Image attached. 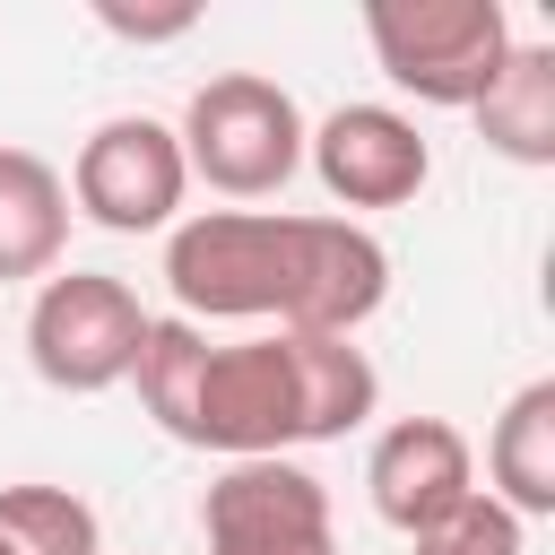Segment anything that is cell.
<instances>
[{"label": "cell", "mask_w": 555, "mask_h": 555, "mask_svg": "<svg viewBox=\"0 0 555 555\" xmlns=\"http://www.w3.org/2000/svg\"><path fill=\"white\" fill-rule=\"evenodd\" d=\"M130 382L173 442L225 460H286V442H338L382 408V373L356 338H321V330L208 338L182 312L147 321Z\"/></svg>", "instance_id": "cell-1"}, {"label": "cell", "mask_w": 555, "mask_h": 555, "mask_svg": "<svg viewBox=\"0 0 555 555\" xmlns=\"http://www.w3.org/2000/svg\"><path fill=\"white\" fill-rule=\"evenodd\" d=\"M165 286L182 321H269L356 338L390 295V251L356 217L286 208H199L165 234Z\"/></svg>", "instance_id": "cell-2"}, {"label": "cell", "mask_w": 555, "mask_h": 555, "mask_svg": "<svg viewBox=\"0 0 555 555\" xmlns=\"http://www.w3.org/2000/svg\"><path fill=\"white\" fill-rule=\"evenodd\" d=\"M173 139H182L191 182H208V191H225V199H269V191H286L295 165H304V113H295V95H286L278 78H260V69H217L208 87H191Z\"/></svg>", "instance_id": "cell-3"}, {"label": "cell", "mask_w": 555, "mask_h": 555, "mask_svg": "<svg viewBox=\"0 0 555 555\" xmlns=\"http://www.w3.org/2000/svg\"><path fill=\"white\" fill-rule=\"evenodd\" d=\"M364 43L399 95L468 113L512 52V17H503V0H373Z\"/></svg>", "instance_id": "cell-4"}, {"label": "cell", "mask_w": 555, "mask_h": 555, "mask_svg": "<svg viewBox=\"0 0 555 555\" xmlns=\"http://www.w3.org/2000/svg\"><path fill=\"white\" fill-rule=\"evenodd\" d=\"M139 338H147V312H139V295H130L113 269H69V278H43V286H35L26 364H35L52 390L95 399V390L130 382Z\"/></svg>", "instance_id": "cell-5"}, {"label": "cell", "mask_w": 555, "mask_h": 555, "mask_svg": "<svg viewBox=\"0 0 555 555\" xmlns=\"http://www.w3.org/2000/svg\"><path fill=\"white\" fill-rule=\"evenodd\" d=\"M182 191H191V165H182V139L156 113L95 121L87 147H78V165H69V199L104 234H156V225H173Z\"/></svg>", "instance_id": "cell-6"}, {"label": "cell", "mask_w": 555, "mask_h": 555, "mask_svg": "<svg viewBox=\"0 0 555 555\" xmlns=\"http://www.w3.org/2000/svg\"><path fill=\"white\" fill-rule=\"evenodd\" d=\"M208 555H338L330 486L295 460H225V477L199 494Z\"/></svg>", "instance_id": "cell-7"}, {"label": "cell", "mask_w": 555, "mask_h": 555, "mask_svg": "<svg viewBox=\"0 0 555 555\" xmlns=\"http://www.w3.org/2000/svg\"><path fill=\"white\" fill-rule=\"evenodd\" d=\"M304 156L338 208H408L434 173V147L390 104H338L321 130H304Z\"/></svg>", "instance_id": "cell-8"}, {"label": "cell", "mask_w": 555, "mask_h": 555, "mask_svg": "<svg viewBox=\"0 0 555 555\" xmlns=\"http://www.w3.org/2000/svg\"><path fill=\"white\" fill-rule=\"evenodd\" d=\"M364 494H373V512H382L399 538H416V529H434L451 503L477 494V451H468V434H460L451 416H399V425H382L373 451H364Z\"/></svg>", "instance_id": "cell-9"}, {"label": "cell", "mask_w": 555, "mask_h": 555, "mask_svg": "<svg viewBox=\"0 0 555 555\" xmlns=\"http://www.w3.org/2000/svg\"><path fill=\"white\" fill-rule=\"evenodd\" d=\"M486 494L512 512V520H546L555 512V382H520L486 434Z\"/></svg>", "instance_id": "cell-10"}, {"label": "cell", "mask_w": 555, "mask_h": 555, "mask_svg": "<svg viewBox=\"0 0 555 555\" xmlns=\"http://www.w3.org/2000/svg\"><path fill=\"white\" fill-rule=\"evenodd\" d=\"M69 251V182L35 147H0V286L52 278Z\"/></svg>", "instance_id": "cell-11"}, {"label": "cell", "mask_w": 555, "mask_h": 555, "mask_svg": "<svg viewBox=\"0 0 555 555\" xmlns=\"http://www.w3.org/2000/svg\"><path fill=\"white\" fill-rule=\"evenodd\" d=\"M477 139L512 165H555V43H512L486 95L468 104Z\"/></svg>", "instance_id": "cell-12"}, {"label": "cell", "mask_w": 555, "mask_h": 555, "mask_svg": "<svg viewBox=\"0 0 555 555\" xmlns=\"http://www.w3.org/2000/svg\"><path fill=\"white\" fill-rule=\"evenodd\" d=\"M0 555H104L95 503L69 486H0Z\"/></svg>", "instance_id": "cell-13"}, {"label": "cell", "mask_w": 555, "mask_h": 555, "mask_svg": "<svg viewBox=\"0 0 555 555\" xmlns=\"http://www.w3.org/2000/svg\"><path fill=\"white\" fill-rule=\"evenodd\" d=\"M408 546H416V555H520V520H512L494 494H468V503H451L434 529H416Z\"/></svg>", "instance_id": "cell-14"}, {"label": "cell", "mask_w": 555, "mask_h": 555, "mask_svg": "<svg viewBox=\"0 0 555 555\" xmlns=\"http://www.w3.org/2000/svg\"><path fill=\"white\" fill-rule=\"evenodd\" d=\"M95 17H104L121 43H173V35H191V26H199V9H191V0H173V9H121V0H95Z\"/></svg>", "instance_id": "cell-15"}]
</instances>
